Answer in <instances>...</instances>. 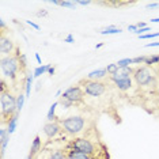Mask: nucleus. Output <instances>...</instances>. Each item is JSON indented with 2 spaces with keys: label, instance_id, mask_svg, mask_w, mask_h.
Instances as JSON below:
<instances>
[{
  "label": "nucleus",
  "instance_id": "49530a36",
  "mask_svg": "<svg viewBox=\"0 0 159 159\" xmlns=\"http://www.w3.org/2000/svg\"><path fill=\"white\" fill-rule=\"evenodd\" d=\"M158 90H159V76H158Z\"/></svg>",
  "mask_w": 159,
  "mask_h": 159
},
{
  "label": "nucleus",
  "instance_id": "9d476101",
  "mask_svg": "<svg viewBox=\"0 0 159 159\" xmlns=\"http://www.w3.org/2000/svg\"><path fill=\"white\" fill-rule=\"evenodd\" d=\"M14 49V44L10 38H7L6 35H2V39H0V52L3 55H8L11 53Z\"/></svg>",
  "mask_w": 159,
  "mask_h": 159
},
{
  "label": "nucleus",
  "instance_id": "2f4dec72",
  "mask_svg": "<svg viewBox=\"0 0 159 159\" xmlns=\"http://www.w3.org/2000/svg\"><path fill=\"white\" fill-rule=\"evenodd\" d=\"M26 23H27V25H30V26H31V27H34V29H37V30H39V26H38V25H37V23L31 22V20H26Z\"/></svg>",
  "mask_w": 159,
  "mask_h": 159
},
{
  "label": "nucleus",
  "instance_id": "79ce46f5",
  "mask_svg": "<svg viewBox=\"0 0 159 159\" xmlns=\"http://www.w3.org/2000/svg\"><path fill=\"white\" fill-rule=\"evenodd\" d=\"M151 22L152 23H159V18H154V19H151Z\"/></svg>",
  "mask_w": 159,
  "mask_h": 159
},
{
  "label": "nucleus",
  "instance_id": "f8f14e48",
  "mask_svg": "<svg viewBox=\"0 0 159 159\" xmlns=\"http://www.w3.org/2000/svg\"><path fill=\"white\" fill-rule=\"evenodd\" d=\"M8 140H10V133L7 129L2 128L0 129V143H2V157H4V151H6V147L8 144Z\"/></svg>",
  "mask_w": 159,
  "mask_h": 159
},
{
  "label": "nucleus",
  "instance_id": "a211bd4d",
  "mask_svg": "<svg viewBox=\"0 0 159 159\" xmlns=\"http://www.w3.org/2000/svg\"><path fill=\"white\" fill-rule=\"evenodd\" d=\"M33 79H34V75H29L26 78V98L30 97V93H31V86H33Z\"/></svg>",
  "mask_w": 159,
  "mask_h": 159
},
{
  "label": "nucleus",
  "instance_id": "a878e982",
  "mask_svg": "<svg viewBox=\"0 0 159 159\" xmlns=\"http://www.w3.org/2000/svg\"><path fill=\"white\" fill-rule=\"evenodd\" d=\"M59 103H61V105H63L64 107H71L72 105H74V103L71 102V101H68V99H66V98H63V97H60V101H59Z\"/></svg>",
  "mask_w": 159,
  "mask_h": 159
},
{
  "label": "nucleus",
  "instance_id": "9b49d317",
  "mask_svg": "<svg viewBox=\"0 0 159 159\" xmlns=\"http://www.w3.org/2000/svg\"><path fill=\"white\" fill-rule=\"evenodd\" d=\"M66 154H67L68 159H91L90 155L83 154V152H80V151H78V150H72V148H68V151Z\"/></svg>",
  "mask_w": 159,
  "mask_h": 159
},
{
  "label": "nucleus",
  "instance_id": "c756f323",
  "mask_svg": "<svg viewBox=\"0 0 159 159\" xmlns=\"http://www.w3.org/2000/svg\"><path fill=\"white\" fill-rule=\"evenodd\" d=\"M146 31H151V29L148 27V26L143 27V29H139V30H137V33H136V34H139V35H144V34H146Z\"/></svg>",
  "mask_w": 159,
  "mask_h": 159
},
{
  "label": "nucleus",
  "instance_id": "b1692460",
  "mask_svg": "<svg viewBox=\"0 0 159 159\" xmlns=\"http://www.w3.org/2000/svg\"><path fill=\"white\" fill-rule=\"evenodd\" d=\"M120 68H125V67H129L131 64H133V59H122V60H118V63H116Z\"/></svg>",
  "mask_w": 159,
  "mask_h": 159
},
{
  "label": "nucleus",
  "instance_id": "6e6552de",
  "mask_svg": "<svg viewBox=\"0 0 159 159\" xmlns=\"http://www.w3.org/2000/svg\"><path fill=\"white\" fill-rule=\"evenodd\" d=\"M60 124L56 121H52V122H48V124L44 125V133L46 135L48 139H53L57 133L60 132Z\"/></svg>",
  "mask_w": 159,
  "mask_h": 159
},
{
  "label": "nucleus",
  "instance_id": "a19ab883",
  "mask_svg": "<svg viewBox=\"0 0 159 159\" xmlns=\"http://www.w3.org/2000/svg\"><path fill=\"white\" fill-rule=\"evenodd\" d=\"M0 25H2V29H4L6 27V22L3 19H0Z\"/></svg>",
  "mask_w": 159,
  "mask_h": 159
},
{
  "label": "nucleus",
  "instance_id": "1a4fd4ad",
  "mask_svg": "<svg viewBox=\"0 0 159 159\" xmlns=\"http://www.w3.org/2000/svg\"><path fill=\"white\" fill-rule=\"evenodd\" d=\"M135 71H132L131 67H125V68H120L117 72H116L114 75H111V80H113L114 83L118 82V80H122V79H128L131 78V75L133 74Z\"/></svg>",
  "mask_w": 159,
  "mask_h": 159
},
{
  "label": "nucleus",
  "instance_id": "a18cd8bd",
  "mask_svg": "<svg viewBox=\"0 0 159 159\" xmlns=\"http://www.w3.org/2000/svg\"><path fill=\"white\" fill-rule=\"evenodd\" d=\"M27 159H34V157H31V155H29V157H27Z\"/></svg>",
  "mask_w": 159,
  "mask_h": 159
},
{
  "label": "nucleus",
  "instance_id": "dca6fc26",
  "mask_svg": "<svg viewBox=\"0 0 159 159\" xmlns=\"http://www.w3.org/2000/svg\"><path fill=\"white\" fill-rule=\"evenodd\" d=\"M16 122H18V113L14 114L12 117L10 118V121H8V126H7V131H8L10 135H11V133H14V131L16 129Z\"/></svg>",
  "mask_w": 159,
  "mask_h": 159
},
{
  "label": "nucleus",
  "instance_id": "ddd939ff",
  "mask_svg": "<svg viewBox=\"0 0 159 159\" xmlns=\"http://www.w3.org/2000/svg\"><path fill=\"white\" fill-rule=\"evenodd\" d=\"M106 74H107L106 70H95L87 75V79L89 80H98L99 82V79H103L106 76Z\"/></svg>",
  "mask_w": 159,
  "mask_h": 159
},
{
  "label": "nucleus",
  "instance_id": "39448f33",
  "mask_svg": "<svg viewBox=\"0 0 159 159\" xmlns=\"http://www.w3.org/2000/svg\"><path fill=\"white\" fill-rule=\"evenodd\" d=\"M19 68V60L16 56H11V57H3L2 59V71L3 75L7 78H15V74Z\"/></svg>",
  "mask_w": 159,
  "mask_h": 159
},
{
  "label": "nucleus",
  "instance_id": "f704fd0d",
  "mask_svg": "<svg viewBox=\"0 0 159 159\" xmlns=\"http://www.w3.org/2000/svg\"><path fill=\"white\" fill-rule=\"evenodd\" d=\"M64 42H70V44H71V42H75V39H74V37H72V35L70 34L66 39H64Z\"/></svg>",
  "mask_w": 159,
  "mask_h": 159
},
{
  "label": "nucleus",
  "instance_id": "5701e85b",
  "mask_svg": "<svg viewBox=\"0 0 159 159\" xmlns=\"http://www.w3.org/2000/svg\"><path fill=\"white\" fill-rule=\"evenodd\" d=\"M49 159H67V154L66 151H55V152L50 154V158Z\"/></svg>",
  "mask_w": 159,
  "mask_h": 159
},
{
  "label": "nucleus",
  "instance_id": "bb28decb",
  "mask_svg": "<svg viewBox=\"0 0 159 159\" xmlns=\"http://www.w3.org/2000/svg\"><path fill=\"white\" fill-rule=\"evenodd\" d=\"M159 37V33H148L144 35H140V39H148V38H157Z\"/></svg>",
  "mask_w": 159,
  "mask_h": 159
},
{
  "label": "nucleus",
  "instance_id": "20e7f679",
  "mask_svg": "<svg viewBox=\"0 0 159 159\" xmlns=\"http://www.w3.org/2000/svg\"><path fill=\"white\" fill-rule=\"evenodd\" d=\"M68 148H72V150H78L83 154H87L90 157H93L95 154V146L90 142L89 139H84V137H79V139H75L68 144Z\"/></svg>",
  "mask_w": 159,
  "mask_h": 159
},
{
  "label": "nucleus",
  "instance_id": "393cba45",
  "mask_svg": "<svg viewBox=\"0 0 159 159\" xmlns=\"http://www.w3.org/2000/svg\"><path fill=\"white\" fill-rule=\"evenodd\" d=\"M118 70H120V67H118L117 64H109V66L106 67V72L110 75V76H111V75H114Z\"/></svg>",
  "mask_w": 159,
  "mask_h": 159
},
{
  "label": "nucleus",
  "instance_id": "aec40b11",
  "mask_svg": "<svg viewBox=\"0 0 159 159\" xmlns=\"http://www.w3.org/2000/svg\"><path fill=\"white\" fill-rule=\"evenodd\" d=\"M25 99H26V95H23V94H19V95L16 97V111L18 113L22 110V107L25 105Z\"/></svg>",
  "mask_w": 159,
  "mask_h": 159
},
{
  "label": "nucleus",
  "instance_id": "2eb2a0df",
  "mask_svg": "<svg viewBox=\"0 0 159 159\" xmlns=\"http://www.w3.org/2000/svg\"><path fill=\"white\" fill-rule=\"evenodd\" d=\"M39 148H41V139H39V136H35L33 144H31V148H30V155L31 157H35V155L38 154Z\"/></svg>",
  "mask_w": 159,
  "mask_h": 159
},
{
  "label": "nucleus",
  "instance_id": "ea45409f",
  "mask_svg": "<svg viewBox=\"0 0 159 159\" xmlns=\"http://www.w3.org/2000/svg\"><path fill=\"white\" fill-rule=\"evenodd\" d=\"M35 59H37L38 64H42V61H41V57H39V55H38V53H35Z\"/></svg>",
  "mask_w": 159,
  "mask_h": 159
},
{
  "label": "nucleus",
  "instance_id": "c9c22d12",
  "mask_svg": "<svg viewBox=\"0 0 159 159\" xmlns=\"http://www.w3.org/2000/svg\"><path fill=\"white\" fill-rule=\"evenodd\" d=\"M152 46H159V42H151V44H147L146 48H152Z\"/></svg>",
  "mask_w": 159,
  "mask_h": 159
},
{
  "label": "nucleus",
  "instance_id": "c85d7f7f",
  "mask_svg": "<svg viewBox=\"0 0 159 159\" xmlns=\"http://www.w3.org/2000/svg\"><path fill=\"white\" fill-rule=\"evenodd\" d=\"M146 63V56H139L133 59V64H144Z\"/></svg>",
  "mask_w": 159,
  "mask_h": 159
},
{
  "label": "nucleus",
  "instance_id": "e433bc0d",
  "mask_svg": "<svg viewBox=\"0 0 159 159\" xmlns=\"http://www.w3.org/2000/svg\"><path fill=\"white\" fill-rule=\"evenodd\" d=\"M136 26H137V29H143V27H146V23H144V22H139Z\"/></svg>",
  "mask_w": 159,
  "mask_h": 159
},
{
  "label": "nucleus",
  "instance_id": "4be33fe9",
  "mask_svg": "<svg viewBox=\"0 0 159 159\" xmlns=\"http://www.w3.org/2000/svg\"><path fill=\"white\" fill-rule=\"evenodd\" d=\"M146 64L147 67H151L154 66V64H159V56H146Z\"/></svg>",
  "mask_w": 159,
  "mask_h": 159
},
{
  "label": "nucleus",
  "instance_id": "c03bdc74",
  "mask_svg": "<svg viewBox=\"0 0 159 159\" xmlns=\"http://www.w3.org/2000/svg\"><path fill=\"white\" fill-rule=\"evenodd\" d=\"M60 95H61V90H59V91L56 93V97H60Z\"/></svg>",
  "mask_w": 159,
  "mask_h": 159
},
{
  "label": "nucleus",
  "instance_id": "cd10ccee",
  "mask_svg": "<svg viewBox=\"0 0 159 159\" xmlns=\"http://www.w3.org/2000/svg\"><path fill=\"white\" fill-rule=\"evenodd\" d=\"M61 7H68V8H75L76 2H61Z\"/></svg>",
  "mask_w": 159,
  "mask_h": 159
},
{
  "label": "nucleus",
  "instance_id": "7ed1b4c3",
  "mask_svg": "<svg viewBox=\"0 0 159 159\" xmlns=\"http://www.w3.org/2000/svg\"><path fill=\"white\" fill-rule=\"evenodd\" d=\"M59 124L63 126V129L70 135H76L80 133L84 128V118L79 116H71L66 120H60Z\"/></svg>",
  "mask_w": 159,
  "mask_h": 159
},
{
  "label": "nucleus",
  "instance_id": "4c0bfd02",
  "mask_svg": "<svg viewBox=\"0 0 159 159\" xmlns=\"http://www.w3.org/2000/svg\"><path fill=\"white\" fill-rule=\"evenodd\" d=\"M46 14H48L46 11H38V12H37V15H38V16H45Z\"/></svg>",
  "mask_w": 159,
  "mask_h": 159
},
{
  "label": "nucleus",
  "instance_id": "0eeeda50",
  "mask_svg": "<svg viewBox=\"0 0 159 159\" xmlns=\"http://www.w3.org/2000/svg\"><path fill=\"white\" fill-rule=\"evenodd\" d=\"M63 98H66L68 101H71L72 103H76V102H80L83 101V97H84V91H83L82 87L79 86H74V87H70L67 89L66 91L63 93Z\"/></svg>",
  "mask_w": 159,
  "mask_h": 159
},
{
  "label": "nucleus",
  "instance_id": "412c9836",
  "mask_svg": "<svg viewBox=\"0 0 159 159\" xmlns=\"http://www.w3.org/2000/svg\"><path fill=\"white\" fill-rule=\"evenodd\" d=\"M57 105H59V102H55L52 105V106H50V109H49V111H48V116H46V118H48V121L49 122H52L53 120H55V111H56V106Z\"/></svg>",
  "mask_w": 159,
  "mask_h": 159
},
{
  "label": "nucleus",
  "instance_id": "f257e3e1",
  "mask_svg": "<svg viewBox=\"0 0 159 159\" xmlns=\"http://www.w3.org/2000/svg\"><path fill=\"white\" fill-rule=\"evenodd\" d=\"M133 78H135L136 83L139 86H152L154 89H158V76L154 74L152 70H150V67H139L133 72Z\"/></svg>",
  "mask_w": 159,
  "mask_h": 159
},
{
  "label": "nucleus",
  "instance_id": "423d86ee",
  "mask_svg": "<svg viewBox=\"0 0 159 159\" xmlns=\"http://www.w3.org/2000/svg\"><path fill=\"white\" fill-rule=\"evenodd\" d=\"M106 90V84L98 80H84L83 82V91L90 97H101Z\"/></svg>",
  "mask_w": 159,
  "mask_h": 159
},
{
  "label": "nucleus",
  "instance_id": "f3484780",
  "mask_svg": "<svg viewBox=\"0 0 159 159\" xmlns=\"http://www.w3.org/2000/svg\"><path fill=\"white\" fill-rule=\"evenodd\" d=\"M52 67L50 64H45V66H39L35 68V71H34V76L35 78H38V76H41V75H44L45 72H48L49 71V68Z\"/></svg>",
  "mask_w": 159,
  "mask_h": 159
},
{
  "label": "nucleus",
  "instance_id": "58836bf2",
  "mask_svg": "<svg viewBox=\"0 0 159 159\" xmlns=\"http://www.w3.org/2000/svg\"><path fill=\"white\" fill-rule=\"evenodd\" d=\"M48 74H49V75H53V74H55V67H50L49 71H48Z\"/></svg>",
  "mask_w": 159,
  "mask_h": 159
},
{
  "label": "nucleus",
  "instance_id": "de8ad7c7",
  "mask_svg": "<svg viewBox=\"0 0 159 159\" xmlns=\"http://www.w3.org/2000/svg\"><path fill=\"white\" fill-rule=\"evenodd\" d=\"M157 72H158V76H159V67H158V70H157Z\"/></svg>",
  "mask_w": 159,
  "mask_h": 159
},
{
  "label": "nucleus",
  "instance_id": "7c9ffc66",
  "mask_svg": "<svg viewBox=\"0 0 159 159\" xmlns=\"http://www.w3.org/2000/svg\"><path fill=\"white\" fill-rule=\"evenodd\" d=\"M76 4H80V6H89V4H91V2H90V0H78Z\"/></svg>",
  "mask_w": 159,
  "mask_h": 159
},
{
  "label": "nucleus",
  "instance_id": "473e14b6",
  "mask_svg": "<svg viewBox=\"0 0 159 159\" xmlns=\"http://www.w3.org/2000/svg\"><path fill=\"white\" fill-rule=\"evenodd\" d=\"M128 30L133 31V33H137V30H139V29H137L136 25H131V26H128Z\"/></svg>",
  "mask_w": 159,
  "mask_h": 159
},
{
  "label": "nucleus",
  "instance_id": "37998d69",
  "mask_svg": "<svg viewBox=\"0 0 159 159\" xmlns=\"http://www.w3.org/2000/svg\"><path fill=\"white\" fill-rule=\"evenodd\" d=\"M102 46H103V42H101V44H98V45L95 46V48H97V49H99V48H102Z\"/></svg>",
  "mask_w": 159,
  "mask_h": 159
},
{
  "label": "nucleus",
  "instance_id": "72a5a7b5",
  "mask_svg": "<svg viewBox=\"0 0 159 159\" xmlns=\"http://www.w3.org/2000/svg\"><path fill=\"white\" fill-rule=\"evenodd\" d=\"M157 7H159V3H152V4H148L146 8L150 10V8H157Z\"/></svg>",
  "mask_w": 159,
  "mask_h": 159
},
{
  "label": "nucleus",
  "instance_id": "f03ea898",
  "mask_svg": "<svg viewBox=\"0 0 159 159\" xmlns=\"http://www.w3.org/2000/svg\"><path fill=\"white\" fill-rule=\"evenodd\" d=\"M0 107H2V118L3 122H6V117L8 120L12 117L16 111V98H14L10 93H7L4 89H2V94H0Z\"/></svg>",
  "mask_w": 159,
  "mask_h": 159
},
{
  "label": "nucleus",
  "instance_id": "6ab92c4d",
  "mask_svg": "<svg viewBox=\"0 0 159 159\" xmlns=\"http://www.w3.org/2000/svg\"><path fill=\"white\" fill-rule=\"evenodd\" d=\"M121 29H117V27H114V26H109V27H106V29H103L102 31H101V34H103V35H106V34H118V33H121Z\"/></svg>",
  "mask_w": 159,
  "mask_h": 159
},
{
  "label": "nucleus",
  "instance_id": "4468645a",
  "mask_svg": "<svg viewBox=\"0 0 159 159\" xmlns=\"http://www.w3.org/2000/svg\"><path fill=\"white\" fill-rule=\"evenodd\" d=\"M116 86H117V89H118V90H121V91H125V90H129V89H131L132 80H131V78H128V79H122V80L116 82Z\"/></svg>",
  "mask_w": 159,
  "mask_h": 159
}]
</instances>
